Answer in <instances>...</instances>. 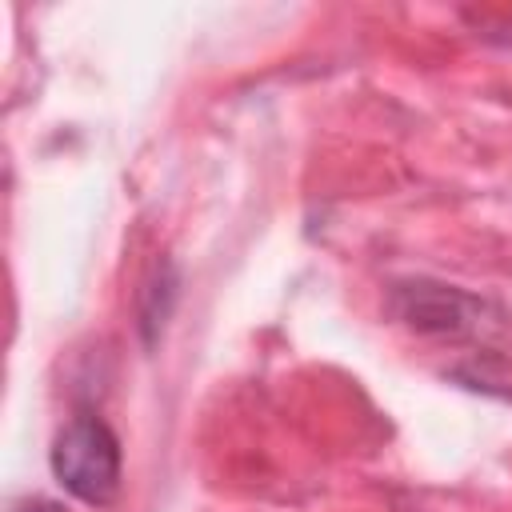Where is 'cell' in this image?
I'll list each match as a JSON object with an SVG mask.
<instances>
[{"mask_svg": "<svg viewBox=\"0 0 512 512\" xmlns=\"http://www.w3.org/2000/svg\"><path fill=\"white\" fill-rule=\"evenodd\" d=\"M48 464L56 484L88 508H108L120 496V476H124L120 440L108 428V420H100L96 412H76L52 436Z\"/></svg>", "mask_w": 512, "mask_h": 512, "instance_id": "6da1fadb", "label": "cell"}, {"mask_svg": "<svg viewBox=\"0 0 512 512\" xmlns=\"http://www.w3.org/2000/svg\"><path fill=\"white\" fill-rule=\"evenodd\" d=\"M480 300L452 288V284H432V280H408L392 288V312L428 336H464L480 328Z\"/></svg>", "mask_w": 512, "mask_h": 512, "instance_id": "7a4b0ae2", "label": "cell"}, {"mask_svg": "<svg viewBox=\"0 0 512 512\" xmlns=\"http://www.w3.org/2000/svg\"><path fill=\"white\" fill-rule=\"evenodd\" d=\"M12 512H64V504H56L48 496H24L12 504Z\"/></svg>", "mask_w": 512, "mask_h": 512, "instance_id": "3957f363", "label": "cell"}]
</instances>
